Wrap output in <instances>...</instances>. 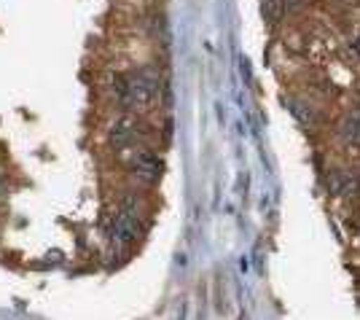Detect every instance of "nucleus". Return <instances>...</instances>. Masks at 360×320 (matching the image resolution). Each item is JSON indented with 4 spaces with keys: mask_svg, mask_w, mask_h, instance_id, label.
Here are the masks:
<instances>
[{
    "mask_svg": "<svg viewBox=\"0 0 360 320\" xmlns=\"http://www.w3.org/2000/svg\"><path fill=\"white\" fill-rule=\"evenodd\" d=\"M159 84L162 78L153 68H143L132 76H119L113 81V94H116V103L121 108H129V110H137V108H146L156 100L159 94Z\"/></svg>",
    "mask_w": 360,
    "mask_h": 320,
    "instance_id": "nucleus-1",
    "label": "nucleus"
},
{
    "mask_svg": "<svg viewBox=\"0 0 360 320\" xmlns=\"http://www.w3.org/2000/svg\"><path fill=\"white\" fill-rule=\"evenodd\" d=\"M137 234H140V218L132 210V202H127L110 226V243H113V248H124V245L135 243Z\"/></svg>",
    "mask_w": 360,
    "mask_h": 320,
    "instance_id": "nucleus-2",
    "label": "nucleus"
},
{
    "mask_svg": "<svg viewBox=\"0 0 360 320\" xmlns=\"http://www.w3.org/2000/svg\"><path fill=\"white\" fill-rule=\"evenodd\" d=\"M129 169H132V175H135L137 181L153 183L162 175V159L153 151H148V148H137L129 156Z\"/></svg>",
    "mask_w": 360,
    "mask_h": 320,
    "instance_id": "nucleus-3",
    "label": "nucleus"
},
{
    "mask_svg": "<svg viewBox=\"0 0 360 320\" xmlns=\"http://www.w3.org/2000/svg\"><path fill=\"white\" fill-rule=\"evenodd\" d=\"M140 137V124L132 119V116H124L113 124L110 129V143L116 148H127V146H135V140Z\"/></svg>",
    "mask_w": 360,
    "mask_h": 320,
    "instance_id": "nucleus-4",
    "label": "nucleus"
},
{
    "mask_svg": "<svg viewBox=\"0 0 360 320\" xmlns=\"http://www.w3.org/2000/svg\"><path fill=\"white\" fill-rule=\"evenodd\" d=\"M342 135L349 140V143H360V108H355L349 116L342 124Z\"/></svg>",
    "mask_w": 360,
    "mask_h": 320,
    "instance_id": "nucleus-5",
    "label": "nucleus"
},
{
    "mask_svg": "<svg viewBox=\"0 0 360 320\" xmlns=\"http://www.w3.org/2000/svg\"><path fill=\"white\" fill-rule=\"evenodd\" d=\"M288 108L296 113V119H299L301 124H312L315 122V110L307 105H301V103H296V100H288Z\"/></svg>",
    "mask_w": 360,
    "mask_h": 320,
    "instance_id": "nucleus-6",
    "label": "nucleus"
},
{
    "mask_svg": "<svg viewBox=\"0 0 360 320\" xmlns=\"http://www.w3.org/2000/svg\"><path fill=\"white\" fill-rule=\"evenodd\" d=\"M349 51H352V57H355V60H360V35H355V38H352Z\"/></svg>",
    "mask_w": 360,
    "mask_h": 320,
    "instance_id": "nucleus-7",
    "label": "nucleus"
}]
</instances>
